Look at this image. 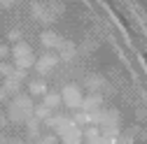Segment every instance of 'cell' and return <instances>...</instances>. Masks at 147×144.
<instances>
[{"label":"cell","mask_w":147,"mask_h":144,"mask_svg":"<svg viewBox=\"0 0 147 144\" xmlns=\"http://www.w3.org/2000/svg\"><path fill=\"white\" fill-rule=\"evenodd\" d=\"M121 144H131V137H128V135H124V137H121Z\"/></svg>","instance_id":"83f0119b"},{"label":"cell","mask_w":147,"mask_h":144,"mask_svg":"<svg viewBox=\"0 0 147 144\" xmlns=\"http://www.w3.org/2000/svg\"><path fill=\"white\" fill-rule=\"evenodd\" d=\"M7 98H9V93L5 91V88H3V86H0V102H3V100H7Z\"/></svg>","instance_id":"d4e9b609"},{"label":"cell","mask_w":147,"mask_h":144,"mask_svg":"<svg viewBox=\"0 0 147 144\" xmlns=\"http://www.w3.org/2000/svg\"><path fill=\"white\" fill-rule=\"evenodd\" d=\"M42 105L49 107V109H56V107L61 105V95H59V93H47L45 100H42Z\"/></svg>","instance_id":"5bb4252c"},{"label":"cell","mask_w":147,"mask_h":144,"mask_svg":"<svg viewBox=\"0 0 147 144\" xmlns=\"http://www.w3.org/2000/svg\"><path fill=\"white\" fill-rule=\"evenodd\" d=\"M7 144H24V139H19V137H9Z\"/></svg>","instance_id":"484cf974"},{"label":"cell","mask_w":147,"mask_h":144,"mask_svg":"<svg viewBox=\"0 0 147 144\" xmlns=\"http://www.w3.org/2000/svg\"><path fill=\"white\" fill-rule=\"evenodd\" d=\"M30 144H40V142H30Z\"/></svg>","instance_id":"f546056e"},{"label":"cell","mask_w":147,"mask_h":144,"mask_svg":"<svg viewBox=\"0 0 147 144\" xmlns=\"http://www.w3.org/2000/svg\"><path fill=\"white\" fill-rule=\"evenodd\" d=\"M63 144H82V142L75 139V137H70V139H63Z\"/></svg>","instance_id":"4316f807"},{"label":"cell","mask_w":147,"mask_h":144,"mask_svg":"<svg viewBox=\"0 0 147 144\" xmlns=\"http://www.w3.org/2000/svg\"><path fill=\"white\" fill-rule=\"evenodd\" d=\"M33 116L42 123V121H47V119L51 116V109H49V107H45V105H35V107H33Z\"/></svg>","instance_id":"7c38bea8"},{"label":"cell","mask_w":147,"mask_h":144,"mask_svg":"<svg viewBox=\"0 0 147 144\" xmlns=\"http://www.w3.org/2000/svg\"><path fill=\"white\" fill-rule=\"evenodd\" d=\"M84 135H86V139H96V137L100 135V130L96 128V125H91V128H86V130H84Z\"/></svg>","instance_id":"ffe728a7"},{"label":"cell","mask_w":147,"mask_h":144,"mask_svg":"<svg viewBox=\"0 0 147 144\" xmlns=\"http://www.w3.org/2000/svg\"><path fill=\"white\" fill-rule=\"evenodd\" d=\"M72 121H75V125H80V123H91V114L89 112H75V116H72Z\"/></svg>","instance_id":"2e32d148"},{"label":"cell","mask_w":147,"mask_h":144,"mask_svg":"<svg viewBox=\"0 0 147 144\" xmlns=\"http://www.w3.org/2000/svg\"><path fill=\"white\" fill-rule=\"evenodd\" d=\"M3 88H5L9 95H16V93H19V88H21V81H19V79H14V77H7L5 84H3Z\"/></svg>","instance_id":"4fadbf2b"},{"label":"cell","mask_w":147,"mask_h":144,"mask_svg":"<svg viewBox=\"0 0 147 144\" xmlns=\"http://www.w3.org/2000/svg\"><path fill=\"white\" fill-rule=\"evenodd\" d=\"M26 128H28V135H30V137H38V135H40V121L35 119V116H30V119L26 121Z\"/></svg>","instance_id":"9a60e30c"},{"label":"cell","mask_w":147,"mask_h":144,"mask_svg":"<svg viewBox=\"0 0 147 144\" xmlns=\"http://www.w3.org/2000/svg\"><path fill=\"white\" fill-rule=\"evenodd\" d=\"M56 65H59V56H56V53H51V51H47L45 56H40L38 61H35V65H33V67L38 70L40 75H49V72L56 67Z\"/></svg>","instance_id":"5b68a950"},{"label":"cell","mask_w":147,"mask_h":144,"mask_svg":"<svg viewBox=\"0 0 147 144\" xmlns=\"http://www.w3.org/2000/svg\"><path fill=\"white\" fill-rule=\"evenodd\" d=\"M7 139H9V137H5V135H0V144H7Z\"/></svg>","instance_id":"f1b7e54d"},{"label":"cell","mask_w":147,"mask_h":144,"mask_svg":"<svg viewBox=\"0 0 147 144\" xmlns=\"http://www.w3.org/2000/svg\"><path fill=\"white\" fill-rule=\"evenodd\" d=\"M38 142H40V144H59V137H56V135H45V137H40Z\"/></svg>","instance_id":"44dd1931"},{"label":"cell","mask_w":147,"mask_h":144,"mask_svg":"<svg viewBox=\"0 0 147 144\" xmlns=\"http://www.w3.org/2000/svg\"><path fill=\"white\" fill-rule=\"evenodd\" d=\"M33 100L30 95H24V93H16L7 107V121L12 123H26L30 116H33Z\"/></svg>","instance_id":"6da1fadb"},{"label":"cell","mask_w":147,"mask_h":144,"mask_svg":"<svg viewBox=\"0 0 147 144\" xmlns=\"http://www.w3.org/2000/svg\"><path fill=\"white\" fill-rule=\"evenodd\" d=\"M28 91H30V95H47V84L42 81V79H33L30 84H28Z\"/></svg>","instance_id":"8fae6325"},{"label":"cell","mask_w":147,"mask_h":144,"mask_svg":"<svg viewBox=\"0 0 147 144\" xmlns=\"http://www.w3.org/2000/svg\"><path fill=\"white\" fill-rule=\"evenodd\" d=\"M54 135H56V137H63V139H70V137L82 139V130L75 125V121L68 119V116H61V119H59L56 128H54Z\"/></svg>","instance_id":"3957f363"},{"label":"cell","mask_w":147,"mask_h":144,"mask_svg":"<svg viewBox=\"0 0 147 144\" xmlns=\"http://www.w3.org/2000/svg\"><path fill=\"white\" fill-rule=\"evenodd\" d=\"M7 123H9V121H7V116H5V114H0V130H3Z\"/></svg>","instance_id":"cb8c5ba5"},{"label":"cell","mask_w":147,"mask_h":144,"mask_svg":"<svg viewBox=\"0 0 147 144\" xmlns=\"http://www.w3.org/2000/svg\"><path fill=\"white\" fill-rule=\"evenodd\" d=\"M14 3H16V0H0V7H3V9H9Z\"/></svg>","instance_id":"603a6c76"},{"label":"cell","mask_w":147,"mask_h":144,"mask_svg":"<svg viewBox=\"0 0 147 144\" xmlns=\"http://www.w3.org/2000/svg\"><path fill=\"white\" fill-rule=\"evenodd\" d=\"M12 56H14V63H16V67L19 70H28V67H33L35 65V56H33V49H30V44H26V42H16L12 49Z\"/></svg>","instance_id":"7a4b0ae2"},{"label":"cell","mask_w":147,"mask_h":144,"mask_svg":"<svg viewBox=\"0 0 147 144\" xmlns=\"http://www.w3.org/2000/svg\"><path fill=\"white\" fill-rule=\"evenodd\" d=\"M12 70H14L12 65H7L5 61H0V79H7V77L12 75Z\"/></svg>","instance_id":"ac0fdd59"},{"label":"cell","mask_w":147,"mask_h":144,"mask_svg":"<svg viewBox=\"0 0 147 144\" xmlns=\"http://www.w3.org/2000/svg\"><path fill=\"white\" fill-rule=\"evenodd\" d=\"M30 14H33L35 21H42V23H54L56 21V16H54L47 9V5H42V3H30Z\"/></svg>","instance_id":"8992f818"},{"label":"cell","mask_w":147,"mask_h":144,"mask_svg":"<svg viewBox=\"0 0 147 144\" xmlns=\"http://www.w3.org/2000/svg\"><path fill=\"white\" fill-rule=\"evenodd\" d=\"M89 144H117V139L107 137V135H98L96 139H89Z\"/></svg>","instance_id":"e0dca14e"},{"label":"cell","mask_w":147,"mask_h":144,"mask_svg":"<svg viewBox=\"0 0 147 144\" xmlns=\"http://www.w3.org/2000/svg\"><path fill=\"white\" fill-rule=\"evenodd\" d=\"M84 86L89 88V91L98 93V91H103V88H105V77H100V75H89V77L84 79Z\"/></svg>","instance_id":"30bf717a"},{"label":"cell","mask_w":147,"mask_h":144,"mask_svg":"<svg viewBox=\"0 0 147 144\" xmlns=\"http://www.w3.org/2000/svg\"><path fill=\"white\" fill-rule=\"evenodd\" d=\"M7 40L14 42V44H16V42H21V30H19V28H12V30L7 33Z\"/></svg>","instance_id":"d6986e66"},{"label":"cell","mask_w":147,"mask_h":144,"mask_svg":"<svg viewBox=\"0 0 147 144\" xmlns=\"http://www.w3.org/2000/svg\"><path fill=\"white\" fill-rule=\"evenodd\" d=\"M100 105H103V95L100 93H91V95H86V98H82V107L80 109L82 112H96V109H100Z\"/></svg>","instance_id":"ba28073f"},{"label":"cell","mask_w":147,"mask_h":144,"mask_svg":"<svg viewBox=\"0 0 147 144\" xmlns=\"http://www.w3.org/2000/svg\"><path fill=\"white\" fill-rule=\"evenodd\" d=\"M9 53H12V51H9V49H7V47H5L3 42H0V61H5V58L9 56Z\"/></svg>","instance_id":"7402d4cb"},{"label":"cell","mask_w":147,"mask_h":144,"mask_svg":"<svg viewBox=\"0 0 147 144\" xmlns=\"http://www.w3.org/2000/svg\"><path fill=\"white\" fill-rule=\"evenodd\" d=\"M40 42L45 44V49H59V44L63 42V37L56 35L54 30H45V33L40 35Z\"/></svg>","instance_id":"9c48e42d"},{"label":"cell","mask_w":147,"mask_h":144,"mask_svg":"<svg viewBox=\"0 0 147 144\" xmlns=\"http://www.w3.org/2000/svg\"><path fill=\"white\" fill-rule=\"evenodd\" d=\"M77 47L75 44H72L70 40H63L61 44H59V53H56V56H59V61H63V63H70L72 58H75L77 56Z\"/></svg>","instance_id":"52a82bcc"},{"label":"cell","mask_w":147,"mask_h":144,"mask_svg":"<svg viewBox=\"0 0 147 144\" xmlns=\"http://www.w3.org/2000/svg\"><path fill=\"white\" fill-rule=\"evenodd\" d=\"M61 95V102L65 105V107H70V109H80L82 107V91L75 86V84H68V86H63V91L59 93Z\"/></svg>","instance_id":"277c9868"}]
</instances>
